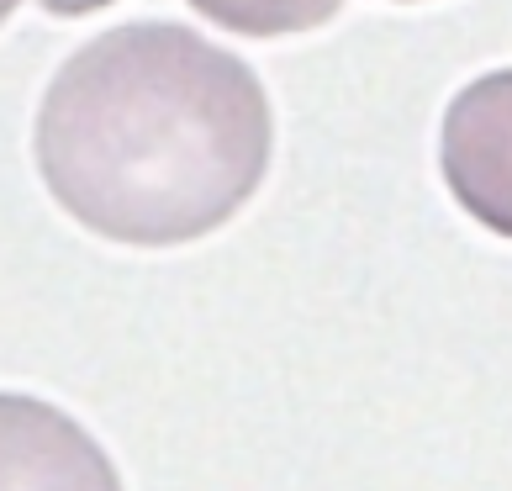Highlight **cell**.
<instances>
[{"label":"cell","mask_w":512,"mask_h":491,"mask_svg":"<svg viewBox=\"0 0 512 491\" xmlns=\"http://www.w3.org/2000/svg\"><path fill=\"white\" fill-rule=\"evenodd\" d=\"M259 74L196 27L122 22L69 53L43 90L32 154L85 233L175 249L227 228L270 169Z\"/></svg>","instance_id":"cell-1"},{"label":"cell","mask_w":512,"mask_h":491,"mask_svg":"<svg viewBox=\"0 0 512 491\" xmlns=\"http://www.w3.org/2000/svg\"><path fill=\"white\" fill-rule=\"evenodd\" d=\"M0 491H122V476L64 407L0 391Z\"/></svg>","instance_id":"cell-3"},{"label":"cell","mask_w":512,"mask_h":491,"mask_svg":"<svg viewBox=\"0 0 512 491\" xmlns=\"http://www.w3.org/2000/svg\"><path fill=\"white\" fill-rule=\"evenodd\" d=\"M439 164L449 196L486 233L512 238V69L481 74L449 101Z\"/></svg>","instance_id":"cell-2"}]
</instances>
